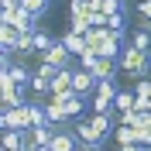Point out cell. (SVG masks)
<instances>
[{"instance_id":"6da1fadb","label":"cell","mask_w":151,"mask_h":151,"mask_svg":"<svg viewBox=\"0 0 151 151\" xmlns=\"http://www.w3.org/2000/svg\"><path fill=\"white\" fill-rule=\"evenodd\" d=\"M117 65H120V72H127V76L148 79V72H151V55H148V52H141V48H134L131 41H127L124 52H120V58H117Z\"/></svg>"},{"instance_id":"7a4b0ae2","label":"cell","mask_w":151,"mask_h":151,"mask_svg":"<svg viewBox=\"0 0 151 151\" xmlns=\"http://www.w3.org/2000/svg\"><path fill=\"white\" fill-rule=\"evenodd\" d=\"M117 79H100V86H96L93 93V113H113V100H117Z\"/></svg>"},{"instance_id":"3957f363","label":"cell","mask_w":151,"mask_h":151,"mask_svg":"<svg viewBox=\"0 0 151 151\" xmlns=\"http://www.w3.org/2000/svg\"><path fill=\"white\" fill-rule=\"evenodd\" d=\"M0 127L4 131H28L31 127V100L24 106H7L0 113Z\"/></svg>"},{"instance_id":"277c9868","label":"cell","mask_w":151,"mask_h":151,"mask_svg":"<svg viewBox=\"0 0 151 151\" xmlns=\"http://www.w3.org/2000/svg\"><path fill=\"white\" fill-rule=\"evenodd\" d=\"M38 58H41V62H48V65H55V69H72V65H76V62H72L76 55L62 45V41H52V48H45Z\"/></svg>"},{"instance_id":"5b68a950","label":"cell","mask_w":151,"mask_h":151,"mask_svg":"<svg viewBox=\"0 0 151 151\" xmlns=\"http://www.w3.org/2000/svg\"><path fill=\"white\" fill-rule=\"evenodd\" d=\"M0 24H14L21 35H31V31L41 28V24H38V17H35V14H28L24 7H17L14 14H0Z\"/></svg>"},{"instance_id":"8992f818","label":"cell","mask_w":151,"mask_h":151,"mask_svg":"<svg viewBox=\"0 0 151 151\" xmlns=\"http://www.w3.org/2000/svg\"><path fill=\"white\" fill-rule=\"evenodd\" d=\"M79 137H76L72 127H58L55 131V141H52V151H79Z\"/></svg>"},{"instance_id":"52a82bcc","label":"cell","mask_w":151,"mask_h":151,"mask_svg":"<svg viewBox=\"0 0 151 151\" xmlns=\"http://www.w3.org/2000/svg\"><path fill=\"white\" fill-rule=\"evenodd\" d=\"M96 86H100V79H96L93 72H86V69H79V65H76V93H83L86 100H93Z\"/></svg>"},{"instance_id":"ba28073f","label":"cell","mask_w":151,"mask_h":151,"mask_svg":"<svg viewBox=\"0 0 151 151\" xmlns=\"http://www.w3.org/2000/svg\"><path fill=\"white\" fill-rule=\"evenodd\" d=\"M72 131H76V137H79L83 144H106L103 137L93 131V124H89V120H72Z\"/></svg>"},{"instance_id":"9c48e42d","label":"cell","mask_w":151,"mask_h":151,"mask_svg":"<svg viewBox=\"0 0 151 151\" xmlns=\"http://www.w3.org/2000/svg\"><path fill=\"white\" fill-rule=\"evenodd\" d=\"M58 41H62V45H65L76 58L83 55V52H89V41H86V35H76V31H65V35L58 38Z\"/></svg>"},{"instance_id":"30bf717a","label":"cell","mask_w":151,"mask_h":151,"mask_svg":"<svg viewBox=\"0 0 151 151\" xmlns=\"http://www.w3.org/2000/svg\"><path fill=\"white\" fill-rule=\"evenodd\" d=\"M28 103V86H17V89H10V93H0V106L7 110V106H24Z\"/></svg>"},{"instance_id":"8fae6325","label":"cell","mask_w":151,"mask_h":151,"mask_svg":"<svg viewBox=\"0 0 151 151\" xmlns=\"http://www.w3.org/2000/svg\"><path fill=\"white\" fill-rule=\"evenodd\" d=\"M31 55H38V48H35V31H31V35H21V38H17V48H14V58H24V62H28Z\"/></svg>"},{"instance_id":"7c38bea8","label":"cell","mask_w":151,"mask_h":151,"mask_svg":"<svg viewBox=\"0 0 151 151\" xmlns=\"http://www.w3.org/2000/svg\"><path fill=\"white\" fill-rule=\"evenodd\" d=\"M17 38H21V31L14 28V24H0V45H4V52H10V55H14Z\"/></svg>"},{"instance_id":"4fadbf2b","label":"cell","mask_w":151,"mask_h":151,"mask_svg":"<svg viewBox=\"0 0 151 151\" xmlns=\"http://www.w3.org/2000/svg\"><path fill=\"white\" fill-rule=\"evenodd\" d=\"M124 110H137V96H134V89H120L117 100H113V113H124Z\"/></svg>"},{"instance_id":"5bb4252c","label":"cell","mask_w":151,"mask_h":151,"mask_svg":"<svg viewBox=\"0 0 151 151\" xmlns=\"http://www.w3.org/2000/svg\"><path fill=\"white\" fill-rule=\"evenodd\" d=\"M86 103H89V100H86L83 93H76V89H72V93L65 96V110H69V117H72V120H79V113L86 110Z\"/></svg>"},{"instance_id":"9a60e30c","label":"cell","mask_w":151,"mask_h":151,"mask_svg":"<svg viewBox=\"0 0 151 151\" xmlns=\"http://www.w3.org/2000/svg\"><path fill=\"white\" fill-rule=\"evenodd\" d=\"M21 148H24L21 131H4V137H0V151H21Z\"/></svg>"},{"instance_id":"2e32d148","label":"cell","mask_w":151,"mask_h":151,"mask_svg":"<svg viewBox=\"0 0 151 151\" xmlns=\"http://www.w3.org/2000/svg\"><path fill=\"white\" fill-rule=\"evenodd\" d=\"M113 141H117V144H137V127L117 124V131H113Z\"/></svg>"},{"instance_id":"e0dca14e","label":"cell","mask_w":151,"mask_h":151,"mask_svg":"<svg viewBox=\"0 0 151 151\" xmlns=\"http://www.w3.org/2000/svg\"><path fill=\"white\" fill-rule=\"evenodd\" d=\"M131 45L151 55V31H141V28H134V35H131Z\"/></svg>"},{"instance_id":"ac0fdd59","label":"cell","mask_w":151,"mask_h":151,"mask_svg":"<svg viewBox=\"0 0 151 151\" xmlns=\"http://www.w3.org/2000/svg\"><path fill=\"white\" fill-rule=\"evenodd\" d=\"M21 7H24V10H28V14H35V17L41 21V17H45V10L52 7V0H24Z\"/></svg>"},{"instance_id":"d6986e66","label":"cell","mask_w":151,"mask_h":151,"mask_svg":"<svg viewBox=\"0 0 151 151\" xmlns=\"http://www.w3.org/2000/svg\"><path fill=\"white\" fill-rule=\"evenodd\" d=\"M76 65H79V69H86V72H93V69L100 65V52H93V48H89V52H83V55L76 58Z\"/></svg>"},{"instance_id":"ffe728a7","label":"cell","mask_w":151,"mask_h":151,"mask_svg":"<svg viewBox=\"0 0 151 151\" xmlns=\"http://www.w3.org/2000/svg\"><path fill=\"white\" fill-rule=\"evenodd\" d=\"M127 10H131L127 0H103V14H106V17H113V14H127Z\"/></svg>"},{"instance_id":"44dd1931","label":"cell","mask_w":151,"mask_h":151,"mask_svg":"<svg viewBox=\"0 0 151 151\" xmlns=\"http://www.w3.org/2000/svg\"><path fill=\"white\" fill-rule=\"evenodd\" d=\"M89 28H93V24H89V14H76V17H69V31H76V35H86Z\"/></svg>"},{"instance_id":"7402d4cb","label":"cell","mask_w":151,"mask_h":151,"mask_svg":"<svg viewBox=\"0 0 151 151\" xmlns=\"http://www.w3.org/2000/svg\"><path fill=\"white\" fill-rule=\"evenodd\" d=\"M52 41H55V38H52V31H45V28L35 31V48H38V55H41L45 48H52Z\"/></svg>"},{"instance_id":"603a6c76","label":"cell","mask_w":151,"mask_h":151,"mask_svg":"<svg viewBox=\"0 0 151 151\" xmlns=\"http://www.w3.org/2000/svg\"><path fill=\"white\" fill-rule=\"evenodd\" d=\"M106 38V28H89L86 31V41H89V48H100V41Z\"/></svg>"},{"instance_id":"cb8c5ba5","label":"cell","mask_w":151,"mask_h":151,"mask_svg":"<svg viewBox=\"0 0 151 151\" xmlns=\"http://www.w3.org/2000/svg\"><path fill=\"white\" fill-rule=\"evenodd\" d=\"M134 10H137V17H148V21H151V0H137V7H134Z\"/></svg>"},{"instance_id":"d4e9b609","label":"cell","mask_w":151,"mask_h":151,"mask_svg":"<svg viewBox=\"0 0 151 151\" xmlns=\"http://www.w3.org/2000/svg\"><path fill=\"white\" fill-rule=\"evenodd\" d=\"M137 144L151 148V131H148V127H137Z\"/></svg>"},{"instance_id":"484cf974","label":"cell","mask_w":151,"mask_h":151,"mask_svg":"<svg viewBox=\"0 0 151 151\" xmlns=\"http://www.w3.org/2000/svg\"><path fill=\"white\" fill-rule=\"evenodd\" d=\"M117 151H151V148H144V144H117Z\"/></svg>"},{"instance_id":"4316f807","label":"cell","mask_w":151,"mask_h":151,"mask_svg":"<svg viewBox=\"0 0 151 151\" xmlns=\"http://www.w3.org/2000/svg\"><path fill=\"white\" fill-rule=\"evenodd\" d=\"M79 151H103V144H79Z\"/></svg>"},{"instance_id":"83f0119b","label":"cell","mask_w":151,"mask_h":151,"mask_svg":"<svg viewBox=\"0 0 151 151\" xmlns=\"http://www.w3.org/2000/svg\"><path fill=\"white\" fill-rule=\"evenodd\" d=\"M31 151H52V148H31Z\"/></svg>"},{"instance_id":"f1b7e54d","label":"cell","mask_w":151,"mask_h":151,"mask_svg":"<svg viewBox=\"0 0 151 151\" xmlns=\"http://www.w3.org/2000/svg\"><path fill=\"white\" fill-rule=\"evenodd\" d=\"M148 93H151V76H148Z\"/></svg>"},{"instance_id":"f546056e","label":"cell","mask_w":151,"mask_h":151,"mask_svg":"<svg viewBox=\"0 0 151 151\" xmlns=\"http://www.w3.org/2000/svg\"><path fill=\"white\" fill-rule=\"evenodd\" d=\"M14 4H24V0H14Z\"/></svg>"},{"instance_id":"4dcf8cb0","label":"cell","mask_w":151,"mask_h":151,"mask_svg":"<svg viewBox=\"0 0 151 151\" xmlns=\"http://www.w3.org/2000/svg\"><path fill=\"white\" fill-rule=\"evenodd\" d=\"M21 151H24V148H21Z\"/></svg>"}]
</instances>
